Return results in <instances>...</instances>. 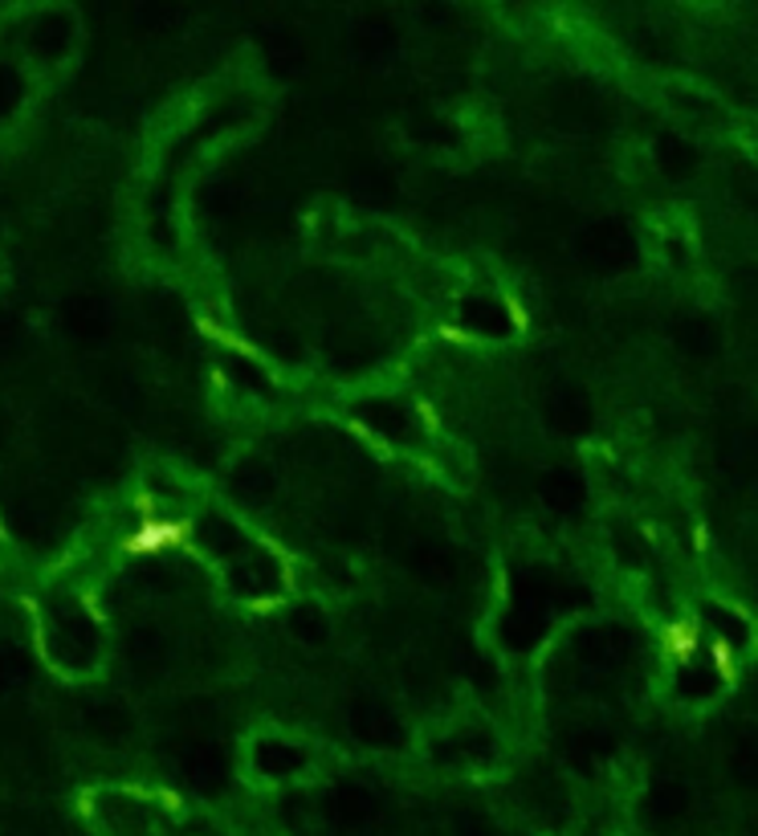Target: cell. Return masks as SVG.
<instances>
[{
  "label": "cell",
  "mask_w": 758,
  "mask_h": 836,
  "mask_svg": "<svg viewBox=\"0 0 758 836\" xmlns=\"http://www.w3.org/2000/svg\"><path fill=\"white\" fill-rule=\"evenodd\" d=\"M652 159H657V168L665 171V176L682 180V176H689L697 168V147L685 135H677V131H661L652 140Z\"/></svg>",
  "instance_id": "21"
},
{
  "label": "cell",
  "mask_w": 758,
  "mask_h": 836,
  "mask_svg": "<svg viewBox=\"0 0 758 836\" xmlns=\"http://www.w3.org/2000/svg\"><path fill=\"white\" fill-rule=\"evenodd\" d=\"M546 420H551L563 437H583L591 433V425H595V404L588 401L583 387L558 384L551 387V396H546Z\"/></svg>",
  "instance_id": "14"
},
{
  "label": "cell",
  "mask_w": 758,
  "mask_h": 836,
  "mask_svg": "<svg viewBox=\"0 0 758 836\" xmlns=\"http://www.w3.org/2000/svg\"><path fill=\"white\" fill-rule=\"evenodd\" d=\"M281 490V474L278 465L269 457H241V462L229 469V494L241 502V506H269Z\"/></svg>",
  "instance_id": "10"
},
{
  "label": "cell",
  "mask_w": 758,
  "mask_h": 836,
  "mask_svg": "<svg viewBox=\"0 0 758 836\" xmlns=\"http://www.w3.org/2000/svg\"><path fill=\"white\" fill-rule=\"evenodd\" d=\"M351 41H356V53H363V58H384L387 49L396 46V29L387 21H375L372 16V21H359Z\"/></svg>",
  "instance_id": "23"
},
{
  "label": "cell",
  "mask_w": 758,
  "mask_h": 836,
  "mask_svg": "<svg viewBox=\"0 0 758 836\" xmlns=\"http://www.w3.org/2000/svg\"><path fill=\"white\" fill-rule=\"evenodd\" d=\"M558 580L539 568H522L514 580L506 608L497 617V641L506 653H530L551 636L558 617Z\"/></svg>",
  "instance_id": "1"
},
{
  "label": "cell",
  "mask_w": 758,
  "mask_h": 836,
  "mask_svg": "<svg viewBox=\"0 0 758 836\" xmlns=\"http://www.w3.org/2000/svg\"><path fill=\"white\" fill-rule=\"evenodd\" d=\"M730 775L743 784V788H758V722L734 730V739L726 747Z\"/></svg>",
  "instance_id": "20"
},
{
  "label": "cell",
  "mask_w": 758,
  "mask_h": 836,
  "mask_svg": "<svg viewBox=\"0 0 758 836\" xmlns=\"http://www.w3.org/2000/svg\"><path fill=\"white\" fill-rule=\"evenodd\" d=\"M310 767V751L298 739H286V735H262L249 743V772L265 779V784H286V779H298L306 775Z\"/></svg>",
  "instance_id": "8"
},
{
  "label": "cell",
  "mask_w": 758,
  "mask_h": 836,
  "mask_svg": "<svg viewBox=\"0 0 758 836\" xmlns=\"http://www.w3.org/2000/svg\"><path fill=\"white\" fill-rule=\"evenodd\" d=\"M347 730L356 743L375 747V751H400L408 743V718L384 694H359L347 706Z\"/></svg>",
  "instance_id": "6"
},
{
  "label": "cell",
  "mask_w": 758,
  "mask_h": 836,
  "mask_svg": "<svg viewBox=\"0 0 758 836\" xmlns=\"http://www.w3.org/2000/svg\"><path fill=\"white\" fill-rule=\"evenodd\" d=\"M539 494L555 514H575L583 511V502H588V481L579 478L575 469H546L539 481Z\"/></svg>",
  "instance_id": "18"
},
{
  "label": "cell",
  "mask_w": 758,
  "mask_h": 836,
  "mask_svg": "<svg viewBox=\"0 0 758 836\" xmlns=\"http://www.w3.org/2000/svg\"><path fill=\"white\" fill-rule=\"evenodd\" d=\"M689 808H694V791H689L682 775H657V779H649V788H645V816L652 824L685 821Z\"/></svg>",
  "instance_id": "15"
},
{
  "label": "cell",
  "mask_w": 758,
  "mask_h": 836,
  "mask_svg": "<svg viewBox=\"0 0 758 836\" xmlns=\"http://www.w3.org/2000/svg\"><path fill=\"white\" fill-rule=\"evenodd\" d=\"M323 812L351 836H363L380 816V791L372 784H363V779H339L323 796Z\"/></svg>",
  "instance_id": "9"
},
{
  "label": "cell",
  "mask_w": 758,
  "mask_h": 836,
  "mask_svg": "<svg viewBox=\"0 0 758 836\" xmlns=\"http://www.w3.org/2000/svg\"><path fill=\"white\" fill-rule=\"evenodd\" d=\"M453 836H502V828L490 816H481V812H461L453 821Z\"/></svg>",
  "instance_id": "25"
},
{
  "label": "cell",
  "mask_w": 758,
  "mask_h": 836,
  "mask_svg": "<svg viewBox=\"0 0 758 836\" xmlns=\"http://www.w3.org/2000/svg\"><path fill=\"white\" fill-rule=\"evenodd\" d=\"M225 775H229V763H225V755H220L217 747H192V751H188L184 779L196 791H217L220 784H225Z\"/></svg>",
  "instance_id": "22"
},
{
  "label": "cell",
  "mask_w": 758,
  "mask_h": 836,
  "mask_svg": "<svg viewBox=\"0 0 758 836\" xmlns=\"http://www.w3.org/2000/svg\"><path fill=\"white\" fill-rule=\"evenodd\" d=\"M457 326L465 335H478V339H506L518 331V310L506 295L494 290H478V295H465L457 302Z\"/></svg>",
  "instance_id": "7"
},
{
  "label": "cell",
  "mask_w": 758,
  "mask_h": 836,
  "mask_svg": "<svg viewBox=\"0 0 758 836\" xmlns=\"http://www.w3.org/2000/svg\"><path fill=\"white\" fill-rule=\"evenodd\" d=\"M171 539H180V527H176V523H152V527H143L135 539H127V547H131V551H152V547Z\"/></svg>",
  "instance_id": "24"
},
{
  "label": "cell",
  "mask_w": 758,
  "mask_h": 836,
  "mask_svg": "<svg viewBox=\"0 0 758 836\" xmlns=\"http://www.w3.org/2000/svg\"><path fill=\"white\" fill-rule=\"evenodd\" d=\"M673 343L689 359H713L722 351V323L713 319L710 310H685V314H677Z\"/></svg>",
  "instance_id": "16"
},
{
  "label": "cell",
  "mask_w": 758,
  "mask_h": 836,
  "mask_svg": "<svg viewBox=\"0 0 758 836\" xmlns=\"http://www.w3.org/2000/svg\"><path fill=\"white\" fill-rule=\"evenodd\" d=\"M701 624L713 636V645L722 653H743L755 641V624L730 605H706L701 608Z\"/></svg>",
  "instance_id": "17"
},
{
  "label": "cell",
  "mask_w": 758,
  "mask_h": 836,
  "mask_svg": "<svg viewBox=\"0 0 758 836\" xmlns=\"http://www.w3.org/2000/svg\"><path fill=\"white\" fill-rule=\"evenodd\" d=\"M571 253L575 262H583L595 274H619V270H628L640 258V241H636V232L624 220L600 217L575 229Z\"/></svg>",
  "instance_id": "5"
},
{
  "label": "cell",
  "mask_w": 758,
  "mask_h": 836,
  "mask_svg": "<svg viewBox=\"0 0 758 836\" xmlns=\"http://www.w3.org/2000/svg\"><path fill=\"white\" fill-rule=\"evenodd\" d=\"M616 730L604 727V722H583V727H575L567 735V747H563V755L571 763L579 775H595L600 767L616 760Z\"/></svg>",
  "instance_id": "12"
},
{
  "label": "cell",
  "mask_w": 758,
  "mask_h": 836,
  "mask_svg": "<svg viewBox=\"0 0 758 836\" xmlns=\"http://www.w3.org/2000/svg\"><path fill=\"white\" fill-rule=\"evenodd\" d=\"M351 417L359 420V429H368L392 450H417L429 437L424 413L404 396H363L351 404Z\"/></svg>",
  "instance_id": "3"
},
{
  "label": "cell",
  "mask_w": 758,
  "mask_h": 836,
  "mask_svg": "<svg viewBox=\"0 0 758 836\" xmlns=\"http://www.w3.org/2000/svg\"><path fill=\"white\" fill-rule=\"evenodd\" d=\"M433 760L445 767H485L497 760V739L481 727H457L433 743Z\"/></svg>",
  "instance_id": "11"
},
{
  "label": "cell",
  "mask_w": 758,
  "mask_h": 836,
  "mask_svg": "<svg viewBox=\"0 0 758 836\" xmlns=\"http://www.w3.org/2000/svg\"><path fill=\"white\" fill-rule=\"evenodd\" d=\"M726 690V678H722V669L706 661V657H689L682 666L673 669V678H669V694L673 702H682V706H706L713 697Z\"/></svg>",
  "instance_id": "13"
},
{
  "label": "cell",
  "mask_w": 758,
  "mask_h": 836,
  "mask_svg": "<svg viewBox=\"0 0 758 836\" xmlns=\"http://www.w3.org/2000/svg\"><path fill=\"white\" fill-rule=\"evenodd\" d=\"M636 653H640V636L619 620H583L563 641L567 669L583 678H604V682H624Z\"/></svg>",
  "instance_id": "2"
},
{
  "label": "cell",
  "mask_w": 758,
  "mask_h": 836,
  "mask_svg": "<svg viewBox=\"0 0 758 836\" xmlns=\"http://www.w3.org/2000/svg\"><path fill=\"white\" fill-rule=\"evenodd\" d=\"M286 633L294 636L302 649H323L326 641H330V617H326L323 605L298 600V605L290 608V617H286Z\"/></svg>",
  "instance_id": "19"
},
{
  "label": "cell",
  "mask_w": 758,
  "mask_h": 836,
  "mask_svg": "<svg viewBox=\"0 0 758 836\" xmlns=\"http://www.w3.org/2000/svg\"><path fill=\"white\" fill-rule=\"evenodd\" d=\"M755 437H758V433H755Z\"/></svg>",
  "instance_id": "26"
},
{
  "label": "cell",
  "mask_w": 758,
  "mask_h": 836,
  "mask_svg": "<svg viewBox=\"0 0 758 836\" xmlns=\"http://www.w3.org/2000/svg\"><path fill=\"white\" fill-rule=\"evenodd\" d=\"M225 584L237 600H249V605H265V600H278L281 592H286V559L274 551V547H265L262 539H253L241 551L237 559H229L225 568Z\"/></svg>",
  "instance_id": "4"
}]
</instances>
